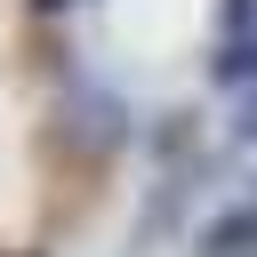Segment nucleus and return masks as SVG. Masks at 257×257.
<instances>
[{"label":"nucleus","mask_w":257,"mask_h":257,"mask_svg":"<svg viewBox=\"0 0 257 257\" xmlns=\"http://www.w3.org/2000/svg\"><path fill=\"white\" fill-rule=\"evenodd\" d=\"M193 257H257V201H233V209H217V217L201 225Z\"/></svg>","instance_id":"f257e3e1"},{"label":"nucleus","mask_w":257,"mask_h":257,"mask_svg":"<svg viewBox=\"0 0 257 257\" xmlns=\"http://www.w3.org/2000/svg\"><path fill=\"white\" fill-rule=\"evenodd\" d=\"M209 80H217V88H233V96H241V88H257V24H249V32H233V40H217Z\"/></svg>","instance_id":"f03ea898"},{"label":"nucleus","mask_w":257,"mask_h":257,"mask_svg":"<svg viewBox=\"0 0 257 257\" xmlns=\"http://www.w3.org/2000/svg\"><path fill=\"white\" fill-rule=\"evenodd\" d=\"M185 145H201V120H193V112H161L153 153H161V161H185Z\"/></svg>","instance_id":"7ed1b4c3"},{"label":"nucleus","mask_w":257,"mask_h":257,"mask_svg":"<svg viewBox=\"0 0 257 257\" xmlns=\"http://www.w3.org/2000/svg\"><path fill=\"white\" fill-rule=\"evenodd\" d=\"M225 137H233L241 153L257 145V88H241V96H233V120H225Z\"/></svg>","instance_id":"20e7f679"},{"label":"nucleus","mask_w":257,"mask_h":257,"mask_svg":"<svg viewBox=\"0 0 257 257\" xmlns=\"http://www.w3.org/2000/svg\"><path fill=\"white\" fill-rule=\"evenodd\" d=\"M64 8H80V0H32V16H64Z\"/></svg>","instance_id":"39448f33"},{"label":"nucleus","mask_w":257,"mask_h":257,"mask_svg":"<svg viewBox=\"0 0 257 257\" xmlns=\"http://www.w3.org/2000/svg\"><path fill=\"white\" fill-rule=\"evenodd\" d=\"M16 257H40V249H16Z\"/></svg>","instance_id":"423d86ee"}]
</instances>
